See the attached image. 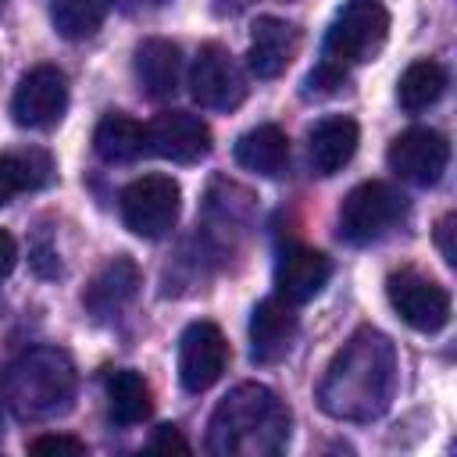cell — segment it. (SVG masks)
<instances>
[{
	"label": "cell",
	"mask_w": 457,
	"mask_h": 457,
	"mask_svg": "<svg viewBox=\"0 0 457 457\" xmlns=\"http://www.w3.org/2000/svg\"><path fill=\"white\" fill-rule=\"evenodd\" d=\"M289 407L275 389L239 382L207 421V450L214 457H275L289 443Z\"/></svg>",
	"instance_id": "7a4b0ae2"
},
{
	"label": "cell",
	"mask_w": 457,
	"mask_h": 457,
	"mask_svg": "<svg viewBox=\"0 0 457 457\" xmlns=\"http://www.w3.org/2000/svg\"><path fill=\"white\" fill-rule=\"evenodd\" d=\"M136 82L150 100H168L179 89V75H182V50L171 39H143L136 46Z\"/></svg>",
	"instance_id": "ac0fdd59"
},
{
	"label": "cell",
	"mask_w": 457,
	"mask_h": 457,
	"mask_svg": "<svg viewBox=\"0 0 457 457\" xmlns=\"http://www.w3.org/2000/svg\"><path fill=\"white\" fill-rule=\"evenodd\" d=\"M228 364V343L214 321H193L179 336V382L186 393L211 389Z\"/></svg>",
	"instance_id": "8fae6325"
},
{
	"label": "cell",
	"mask_w": 457,
	"mask_h": 457,
	"mask_svg": "<svg viewBox=\"0 0 457 457\" xmlns=\"http://www.w3.org/2000/svg\"><path fill=\"white\" fill-rule=\"evenodd\" d=\"M146 129V154L175 161V164H196L211 154V125L193 111H161Z\"/></svg>",
	"instance_id": "7c38bea8"
},
{
	"label": "cell",
	"mask_w": 457,
	"mask_h": 457,
	"mask_svg": "<svg viewBox=\"0 0 457 457\" xmlns=\"http://www.w3.org/2000/svg\"><path fill=\"white\" fill-rule=\"evenodd\" d=\"M68 111V75L54 64H36L21 75L11 96V114L21 129H54Z\"/></svg>",
	"instance_id": "9c48e42d"
},
{
	"label": "cell",
	"mask_w": 457,
	"mask_h": 457,
	"mask_svg": "<svg viewBox=\"0 0 457 457\" xmlns=\"http://www.w3.org/2000/svg\"><path fill=\"white\" fill-rule=\"evenodd\" d=\"M407 218V200L386 182H361L346 193L339 207V239L350 246H368L389 236Z\"/></svg>",
	"instance_id": "5b68a950"
},
{
	"label": "cell",
	"mask_w": 457,
	"mask_h": 457,
	"mask_svg": "<svg viewBox=\"0 0 457 457\" xmlns=\"http://www.w3.org/2000/svg\"><path fill=\"white\" fill-rule=\"evenodd\" d=\"M332 275V261L314 246H286L275 261V289L289 303L314 300Z\"/></svg>",
	"instance_id": "9a60e30c"
},
{
	"label": "cell",
	"mask_w": 457,
	"mask_h": 457,
	"mask_svg": "<svg viewBox=\"0 0 457 457\" xmlns=\"http://www.w3.org/2000/svg\"><path fill=\"white\" fill-rule=\"evenodd\" d=\"M389 39V11L378 0H350L325 32V61L350 68L368 64Z\"/></svg>",
	"instance_id": "277c9868"
},
{
	"label": "cell",
	"mask_w": 457,
	"mask_h": 457,
	"mask_svg": "<svg viewBox=\"0 0 457 457\" xmlns=\"http://www.w3.org/2000/svg\"><path fill=\"white\" fill-rule=\"evenodd\" d=\"M296 46H300V32L293 21L286 18H275V14H264L253 21V32H250V50H246V64L257 79H275L289 68V61L296 57Z\"/></svg>",
	"instance_id": "2e32d148"
},
{
	"label": "cell",
	"mask_w": 457,
	"mask_h": 457,
	"mask_svg": "<svg viewBox=\"0 0 457 457\" xmlns=\"http://www.w3.org/2000/svg\"><path fill=\"white\" fill-rule=\"evenodd\" d=\"M386 161L396 179L428 189L443 179V171L450 164V143L436 129H407L389 143Z\"/></svg>",
	"instance_id": "30bf717a"
},
{
	"label": "cell",
	"mask_w": 457,
	"mask_h": 457,
	"mask_svg": "<svg viewBox=\"0 0 457 457\" xmlns=\"http://www.w3.org/2000/svg\"><path fill=\"white\" fill-rule=\"evenodd\" d=\"M0 436H4V421H0Z\"/></svg>",
	"instance_id": "4dcf8cb0"
},
{
	"label": "cell",
	"mask_w": 457,
	"mask_h": 457,
	"mask_svg": "<svg viewBox=\"0 0 457 457\" xmlns=\"http://www.w3.org/2000/svg\"><path fill=\"white\" fill-rule=\"evenodd\" d=\"M164 4H171V0H118L121 11H157Z\"/></svg>",
	"instance_id": "f546056e"
},
{
	"label": "cell",
	"mask_w": 457,
	"mask_h": 457,
	"mask_svg": "<svg viewBox=\"0 0 457 457\" xmlns=\"http://www.w3.org/2000/svg\"><path fill=\"white\" fill-rule=\"evenodd\" d=\"M104 389H107V414L114 425H139L150 414V386L139 371L132 368L107 371Z\"/></svg>",
	"instance_id": "44dd1931"
},
{
	"label": "cell",
	"mask_w": 457,
	"mask_h": 457,
	"mask_svg": "<svg viewBox=\"0 0 457 457\" xmlns=\"http://www.w3.org/2000/svg\"><path fill=\"white\" fill-rule=\"evenodd\" d=\"M146 446H150V450H179V453H189V443L182 439V432H179L175 425H157Z\"/></svg>",
	"instance_id": "4316f807"
},
{
	"label": "cell",
	"mask_w": 457,
	"mask_h": 457,
	"mask_svg": "<svg viewBox=\"0 0 457 457\" xmlns=\"http://www.w3.org/2000/svg\"><path fill=\"white\" fill-rule=\"evenodd\" d=\"M396 346L386 332L357 328L328 361L318 386V407L336 421H375L396 396Z\"/></svg>",
	"instance_id": "6da1fadb"
},
{
	"label": "cell",
	"mask_w": 457,
	"mask_h": 457,
	"mask_svg": "<svg viewBox=\"0 0 457 457\" xmlns=\"http://www.w3.org/2000/svg\"><path fill=\"white\" fill-rule=\"evenodd\" d=\"M386 296L393 303V311L400 314L403 325H411L414 332H439L450 321V293L446 286H439L436 278L414 271V268H400L386 278Z\"/></svg>",
	"instance_id": "ba28073f"
},
{
	"label": "cell",
	"mask_w": 457,
	"mask_h": 457,
	"mask_svg": "<svg viewBox=\"0 0 457 457\" xmlns=\"http://www.w3.org/2000/svg\"><path fill=\"white\" fill-rule=\"evenodd\" d=\"M111 0H50V21L64 39L93 36L107 18Z\"/></svg>",
	"instance_id": "cb8c5ba5"
},
{
	"label": "cell",
	"mask_w": 457,
	"mask_h": 457,
	"mask_svg": "<svg viewBox=\"0 0 457 457\" xmlns=\"http://www.w3.org/2000/svg\"><path fill=\"white\" fill-rule=\"evenodd\" d=\"M343 82H346V68H339V64H332V61H321V64L303 79V96H328V93H336Z\"/></svg>",
	"instance_id": "d4e9b609"
},
{
	"label": "cell",
	"mask_w": 457,
	"mask_h": 457,
	"mask_svg": "<svg viewBox=\"0 0 457 457\" xmlns=\"http://www.w3.org/2000/svg\"><path fill=\"white\" fill-rule=\"evenodd\" d=\"M182 189L171 175H143L121 189V221L143 239H161L175 228Z\"/></svg>",
	"instance_id": "8992f818"
},
{
	"label": "cell",
	"mask_w": 457,
	"mask_h": 457,
	"mask_svg": "<svg viewBox=\"0 0 457 457\" xmlns=\"http://www.w3.org/2000/svg\"><path fill=\"white\" fill-rule=\"evenodd\" d=\"M446 93V68L439 61H414L403 68L400 82H396V100L407 114H421L432 104H439V96Z\"/></svg>",
	"instance_id": "7402d4cb"
},
{
	"label": "cell",
	"mask_w": 457,
	"mask_h": 457,
	"mask_svg": "<svg viewBox=\"0 0 457 457\" xmlns=\"http://www.w3.org/2000/svg\"><path fill=\"white\" fill-rule=\"evenodd\" d=\"M232 157L239 168L264 175V179H278L289 164V139L278 125H257L250 132H243L232 146Z\"/></svg>",
	"instance_id": "d6986e66"
},
{
	"label": "cell",
	"mask_w": 457,
	"mask_h": 457,
	"mask_svg": "<svg viewBox=\"0 0 457 457\" xmlns=\"http://www.w3.org/2000/svg\"><path fill=\"white\" fill-rule=\"evenodd\" d=\"M453 225H457V214H446L439 225H436V243L443 250V261L446 264H457V250H453Z\"/></svg>",
	"instance_id": "83f0119b"
},
{
	"label": "cell",
	"mask_w": 457,
	"mask_h": 457,
	"mask_svg": "<svg viewBox=\"0 0 457 457\" xmlns=\"http://www.w3.org/2000/svg\"><path fill=\"white\" fill-rule=\"evenodd\" d=\"M54 179V161L43 150H21L0 157V207L11 204L18 193L39 189Z\"/></svg>",
	"instance_id": "603a6c76"
},
{
	"label": "cell",
	"mask_w": 457,
	"mask_h": 457,
	"mask_svg": "<svg viewBox=\"0 0 457 457\" xmlns=\"http://www.w3.org/2000/svg\"><path fill=\"white\" fill-rule=\"evenodd\" d=\"M293 307L296 303L282 300L278 293L264 296L253 307V314H250V357L257 364H278L293 350L296 332H300V318Z\"/></svg>",
	"instance_id": "4fadbf2b"
},
{
	"label": "cell",
	"mask_w": 457,
	"mask_h": 457,
	"mask_svg": "<svg viewBox=\"0 0 457 457\" xmlns=\"http://www.w3.org/2000/svg\"><path fill=\"white\" fill-rule=\"evenodd\" d=\"M189 93L207 111H236L246 100V75L221 43H204L189 68Z\"/></svg>",
	"instance_id": "52a82bcc"
},
{
	"label": "cell",
	"mask_w": 457,
	"mask_h": 457,
	"mask_svg": "<svg viewBox=\"0 0 457 457\" xmlns=\"http://www.w3.org/2000/svg\"><path fill=\"white\" fill-rule=\"evenodd\" d=\"M14 261H18V243H14V236H11V232H4V228H0V282L14 271Z\"/></svg>",
	"instance_id": "f1b7e54d"
},
{
	"label": "cell",
	"mask_w": 457,
	"mask_h": 457,
	"mask_svg": "<svg viewBox=\"0 0 457 457\" xmlns=\"http://www.w3.org/2000/svg\"><path fill=\"white\" fill-rule=\"evenodd\" d=\"M357 139H361V129H357L353 118H346V114L321 118L307 132V164H311V171L314 175H336L357 154Z\"/></svg>",
	"instance_id": "e0dca14e"
},
{
	"label": "cell",
	"mask_w": 457,
	"mask_h": 457,
	"mask_svg": "<svg viewBox=\"0 0 457 457\" xmlns=\"http://www.w3.org/2000/svg\"><path fill=\"white\" fill-rule=\"evenodd\" d=\"M139 293V268L132 257H111L86 286L82 293V307L96 318V321H111L118 318Z\"/></svg>",
	"instance_id": "5bb4252c"
},
{
	"label": "cell",
	"mask_w": 457,
	"mask_h": 457,
	"mask_svg": "<svg viewBox=\"0 0 457 457\" xmlns=\"http://www.w3.org/2000/svg\"><path fill=\"white\" fill-rule=\"evenodd\" d=\"M29 453H86V443L75 436H39L29 443Z\"/></svg>",
	"instance_id": "484cf974"
},
{
	"label": "cell",
	"mask_w": 457,
	"mask_h": 457,
	"mask_svg": "<svg viewBox=\"0 0 457 457\" xmlns=\"http://www.w3.org/2000/svg\"><path fill=\"white\" fill-rule=\"evenodd\" d=\"M93 150L104 164H129L146 150V129L121 111H107L96 121Z\"/></svg>",
	"instance_id": "ffe728a7"
},
{
	"label": "cell",
	"mask_w": 457,
	"mask_h": 457,
	"mask_svg": "<svg viewBox=\"0 0 457 457\" xmlns=\"http://www.w3.org/2000/svg\"><path fill=\"white\" fill-rule=\"evenodd\" d=\"M75 382V364L61 346H32L0 371V396L21 421H46L71 407Z\"/></svg>",
	"instance_id": "3957f363"
}]
</instances>
